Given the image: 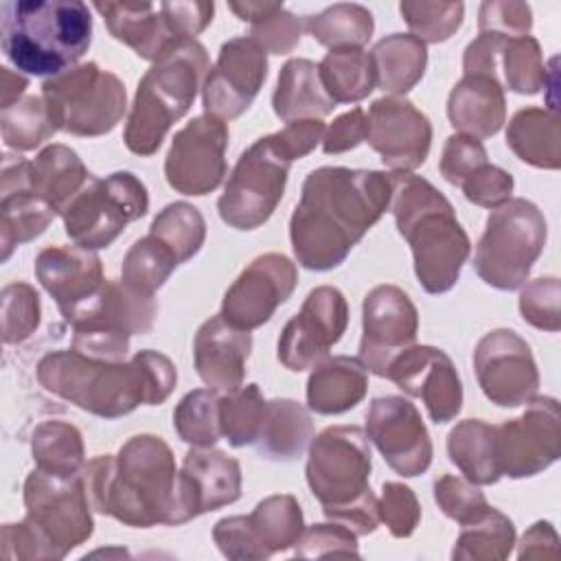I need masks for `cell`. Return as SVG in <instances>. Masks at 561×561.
<instances>
[{
    "label": "cell",
    "instance_id": "obj_11",
    "mask_svg": "<svg viewBox=\"0 0 561 561\" xmlns=\"http://www.w3.org/2000/svg\"><path fill=\"white\" fill-rule=\"evenodd\" d=\"M46 99L61 131L72 136H105L127 110L125 83L99 64H77L75 68L42 83Z\"/></svg>",
    "mask_w": 561,
    "mask_h": 561
},
{
    "label": "cell",
    "instance_id": "obj_43",
    "mask_svg": "<svg viewBox=\"0 0 561 561\" xmlns=\"http://www.w3.org/2000/svg\"><path fill=\"white\" fill-rule=\"evenodd\" d=\"M149 234L164 243L182 265L202 250L206 239V221L193 204L171 202L153 217Z\"/></svg>",
    "mask_w": 561,
    "mask_h": 561
},
{
    "label": "cell",
    "instance_id": "obj_58",
    "mask_svg": "<svg viewBox=\"0 0 561 561\" xmlns=\"http://www.w3.org/2000/svg\"><path fill=\"white\" fill-rule=\"evenodd\" d=\"M213 539L224 557L234 561H259L261 552L248 530L245 515L221 517L213 528Z\"/></svg>",
    "mask_w": 561,
    "mask_h": 561
},
{
    "label": "cell",
    "instance_id": "obj_26",
    "mask_svg": "<svg viewBox=\"0 0 561 561\" xmlns=\"http://www.w3.org/2000/svg\"><path fill=\"white\" fill-rule=\"evenodd\" d=\"M252 351V335L221 318H208L193 340V364L199 379L217 390L232 392L243 386L245 362Z\"/></svg>",
    "mask_w": 561,
    "mask_h": 561
},
{
    "label": "cell",
    "instance_id": "obj_54",
    "mask_svg": "<svg viewBox=\"0 0 561 561\" xmlns=\"http://www.w3.org/2000/svg\"><path fill=\"white\" fill-rule=\"evenodd\" d=\"M296 557H359L357 535L340 524H313L296 541Z\"/></svg>",
    "mask_w": 561,
    "mask_h": 561
},
{
    "label": "cell",
    "instance_id": "obj_8",
    "mask_svg": "<svg viewBox=\"0 0 561 561\" xmlns=\"http://www.w3.org/2000/svg\"><path fill=\"white\" fill-rule=\"evenodd\" d=\"M210 72L206 48L184 37L171 44L138 81L125 125V147L136 156H153L167 131L193 105Z\"/></svg>",
    "mask_w": 561,
    "mask_h": 561
},
{
    "label": "cell",
    "instance_id": "obj_42",
    "mask_svg": "<svg viewBox=\"0 0 561 561\" xmlns=\"http://www.w3.org/2000/svg\"><path fill=\"white\" fill-rule=\"evenodd\" d=\"M2 140L15 151H31L59 131L44 96H24L2 110Z\"/></svg>",
    "mask_w": 561,
    "mask_h": 561
},
{
    "label": "cell",
    "instance_id": "obj_60",
    "mask_svg": "<svg viewBox=\"0 0 561 561\" xmlns=\"http://www.w3.org/2000/svg\"><path fill=\"white\" fill-rule=\"evenodd\" d=\"M162 9L169 18L173 33L178 37H193V39L213 22V13H215V4L202 2V0L162 2Z\"/></svg>",
    "mask_w": 561,
    "mask_h": 561
},
{
    "label": "cell",
    "instance_id": "obj_24",
    "mask_svg": "<svg viewBox=\"0 0 561 561\" xmlns=\"http://www.w3.org/2000/svg\"><path fill=\"white\" fill-rule=\"evenodd\" d=\"M39 285L55 298L61 316L72 322L103 289L105 276L94 250L79 245H50L35 259Z\"/></svg>",
    "mask_w": 561,
    "mask_h": 561
},
{
    "label": "cell",
    "instance_id": "obj_37",
    "mask_svg": "<svg viewBox=\"0 0 561 561\" xmlns=\"http://www.w3.org/2000/svg\"><path fill=\"white\" fill-rule=\"evenodd\" d=\"M245 524L261 552V559L296 546L305 530L300 504L289 493L261 500L254 511L245 515Z\"/></svg>",
    "mask_w": 561,
    "mask_h": 561
},
{
    "label": "cell",
    "instance_id": "obj_13",
    "mask_svg": "<svg viewBox=\"0 0 561 561\" xmlns=\"http://www.w3.org/2000/svg\"><path fill=\"white\" fill-rule=\"evenodd\" d=\"M348 327V305L337 287L320 285L311 289L296 316L280 331L276 355L294 373L318 366L329 357Z\"/></svg>",
    "mask_w": 561,
    "mask_h": 561
},
{
    "label": "cell",
    "instance_id": "obj_59",
    "mask_svg": "<svg viewBox=\"0 0 561 561\" xmlns=\"http://www.w3.org/2000/svg\"><path fill=\"white\" fill-rule=\"evenodd\" d=\"M368 118L362 107H353L346 114H340L322 136V151L324 153H344L355 149L366 140Z\"/></svg>",
    "mask_w": 561,
    "mask_h": 561
},
{
    "label": "cell",
    "instance_id": "obj_14",
    "mask_svg": "<svg viewBox=\"0 0 561 561\" xmlns=\"http://www.w3.org/2000/svg\"><path fill=\"white\" fill-rule=\"evenodd\" d=\"M228 125L226 121L202 114L175 131L164 158V178L182 195L213 193L226 178Z\"/></svg>",
    "mask_w": 561,
    "mask_h": 561
},
{
    "label": "cell",
    "instance_id": "obj_44",
    "mask_svg": "<svg viewBox=\"0 0 561 561\" xmlns=\"http://www.w3.org/2000/svg\"><path fill=\"white\" fill-rule=\"evenodd\" d=\"M178 265L175 254L156 237L147 234L127 250L121 265V280L142 296H153Z\"/></svg>",
    "mask_w": 561,
    "mask_h": 561
},
{
    "label": "cell",
    "instance_id": "obj_34",
    "mask_svg": "<svg viewBox=\"0 0 561 561\" xmlns=\"http://www.w3.org/2000/svg\"><path fill=\"white\" fill-rule=\"evenodd\" d=\"M449 460L473 484H495L500 473L497 462V425L480 419H465L447 434Z\"/></svg>",
    "mask_w": 561,
    "mask_h": 561
},
{
    "label": "cell",
    "instance_id": "obj_4",
    "mask_svg": "<svg viewBox=\"0 0 561 561\" xmlns=\"http://www.w3.org/2000/svg\"><path fill=\"white\" fill-rule=\"evenodd\" d=\"M390 178V208L399 234L412 250L414 274L427 294H445L458 283L471 241L451 202L432 182L410 171H394Z\"/></svg>",
    "mask_w": 561,
    "mask_h": 561
},
{
    "label": "cell",
    "instance_id": "obj_57",
    "mask_svg": "<svg viewBox=\"0 0 561 561\" xmlns=\"http://www.w3.org/2000/svg\"><path fill=\"white\" fill-rule=\"evenodd\" d=\"M513 175L508 171H504L502 167L495 164H482L480 169H476L462 184V195L467 197V202L482 206V208H497L504 202L511 199L513 193Z\"/></svg>",
    "mask_w": 561,
    "mask_h": 561
},
{
    "label": "cell",
    "instance_id": "obj_39",
    "mask_svg": "<svg viewBox=\"0 0 561 561\" xmlns=\"http://www.w3.org/2000/svg\"><path fill=\"white\" fill-rule=\"evenodd\" d=\"M307 33L329 50L364 48L375 31L373 13L364 4L337 2L305 18Z\"/></svg>",
    "mask_w": 561,
    "mask_h": 561
},
{
    "label": "cell",
    "instance_id": "obj_52",
    "mask_svg": "<svg viewBox=\"0 0 561 561\" xmlns=\"http://www.w3.org/2000/svg\"><path fill=\"white\" fill-rule=\"evenodd\" d=\"M379 522H383L392 537H410L421 522V504L410 486L403 482H383L381 497L377 500Z\"/></svg>",
    "mask_w": 561,
    "mask_h": 561
},
{
    "label": "cell",
    "instance_id": "obj_23",
    "mask_svg": "<svg viewBox=\"0 0 561 561\" xmlns=\"http://www.w3.org/2000/svg\"><path fill=\"white\" fill-rule=\"evenodd\" d=\"M241 497V467L215 447H193L178 471V522L186 524L204 513Z\"/></svg>",
    "mask_w": 561,
    "mask_h": 561
},
{
    "label": "cell",
    "instance_id": "obj_38",
    "mask_svg": "<svg viewBox=\"0 0 561 561\" xmlns=\"http://www.w3.org/2000/svg\"><path fill=\"white\" fill-rule=\"evenodd\" d=\"M318 72L335 103H357L377 88L375 61L364 48L329 50L318 64Z\"/></svg>",
    "mask_w": 561,
    "mask_h": 561
},
{
    "label": "cell",
    "instance_id": "obj_61",
    "mask_svg": "<svg viewBox=\"0 0 561 561\" xmlns=\"http://www.w3.org/2000/svg\"><path fill=\"white\" fill-rule=\"evenodd\" d=\"M324 123L320 118H307V121H294L287 123L278 134L280 142L287 147V151L291 153L294 160L305 158L307 153H311L324 136Z\"/></svg>",
    "mask_w": 561,
    "mask_h": 561
},
{
    "label": "cell",
    "instance_id": "obj_48",
    "mask_svg": "<svg viewBox=\"0 0 561 561\" xmlns=\"http://www.w3.org/2000/svg\"><path fill=\"white\" fill-rule=\"evenodd\" d=\"M399 11L416 39L423 44L447 42L462 24L465 4L443 0H403Z\"/></svg>",
    "mask_w": 561,
    "mask_h": 561
},
{
    "label": "cell",
    "instance_id": "obj_32",
    "mask_svg": "<svg viewBox=\"0 0 561 561\" xmlns=\"http://www.w3.org/2000/svg\"><path fill=\"white\" fill-rule=\"evenodd\" d=\"M508 149L526 164L557 171L561 167V127L554 110L524 107L506 127Z\"/></svg>",
    "mask_w": 561,
    "mask_h": 561
},
{
    "label": "cell",
    "instance_id": "obj_7",
    "mask_svg": "<svg viewBox=\"0 0 561 561\" xmlns=\"http://www.w3.org/2000/svg\"><path fill=\"white\" fill-rule=\"evenodd\" d=\"M370 440L359 425H331L309 443L305 478L331 522L355 535H370L379 526L377 497L370 491Z\"/></svg>",
    "mask_w": 561,
    "mask_h": 561
},
{
    "label": "cell",
    "instance_id": "obj_5",
    "mask_svg": "<svg viewBox=\"0 0 561 561\" xmlns=\"http://www.w3.org/2000/svg\"><path fill=\"white\" fill-rule=\"evenodd\" d=\"M92 42L90 7L79 0H9L0 4V44L22 75L57 77L77 66Z\"/></svg>",
    "mask_w": 561,
    "mask_h": 561
},
{
    "label": "cell",
    "instance_id": "obj_41",
    "mask_svg": "<svg viewBox=\"0 0 561 561\" xmlns=\"http://www.w3.org/2000/svg\"><path fill=\"white\" fill-rule=\"evenodd\" d=\"M513 546V522L502 511L486 506L478 517L460 526L451 557L467 561H502L511 554Z\"/></svg>",
    "mask_w": 561,
    "mask_h": 561
},
{
    "label": "cell",
    "instance_id": "obj_15",
    "mask_svg": "<svg viewBox=\"0 0 561 561\" xmlns=\"http://www.w3.org/2000/svg\"><path fill=\"white\" fill-rule=\"evenodd\" d=\"M561 456V414L552 397H533L522 416L497 425L500 473L530 478Z\"/></svg>",
    "mask_w": 561,
    "mask_h": 561
},
{
    "label": "cell",
    "instance_id": "obj_6",
    "mask_svg": "<svg viewBox=\"0 0 561 561\" xmlns=\"http://www.w3.org/2000/svg\"><path fill=\"white\" fill-rule=\"evenodd\" d=\"M24 508L20 524L2 526L4 559L57 561L94 530L81 473L64 478L35 467L24 480Z\"/></svg>",
    "mask_w": 561,
    "mask_h": 561
},
{
    "label": "cell",
    "instance_id": "obj_36",
    "mask_svg": "<svg viewBox=\"0 0 561 561\" xmlns=\"http://www.w3.org/2000/svg\"><path fill=\"white\" fill-rule=\"evenodd\" d=\"M377 88L390 92V96L410 92L425 72L427 48L410 33H392L379 39L373 50Z\"/></svg>",
    "mask_w": 561,
    "mask_h": 561
},
{
    "label": "cell",
    "instance_id": "obj_40",
    "mask_svg": "<svg viewBox=\"0 0 561 561\" xmlns=\"http://www.w3.org/2000/svg\"><path fill=\"white\" fill-rule=\"evenodd\" d=\"M31 454L35 467L50 476H77L85 467L81 432L66 421H44L33 430Z\"/></svg>",
    "mask_w": 561,
    "mask_h": 561
},
{
    "label": "cell",
    "instance_id": "obj_27",
    "mask_svg": "<svg viewBox=\"0 0 561 561\" xmlns=\"http://www.w3.org/2000/svg\"><path fill=\"white\" fill-rule=\"evenodd\" d=\"M92 7L101 13L114 39L151 64L171 44L184 39L173 33L162 2H94Z\"/></svg>",
    "mask_w": 561,
    "mask_h": 561
},
{
    "label": "cell",
    "instance_id": "obj_49",
    "mask_svg": "<svg viewBox=\"0 0 561 561\" xmlns=\"http://www.w3.org/2000/svg\"><path fill=\"white\" fill-rule=\"evenodd\" d=\"M39 294L28 283H9L2 289V340L20 344L39 327Z\"/></svg>",
    "mask_w": 561,
    "mask_h": 561
},
{
    "label": "cell",
    "instance_id": "obj_17",
    "mask_svg": "<svg viewBox=\"0 0 561 561\" xmlns=\"http://www.w3.org/2000/svg\"><path fill=\"white\" fill-rule=\"evenodd\" d=\"M366 436L379 449L392 471L403 478L421 476L432 465V440L416 405L399 394L370 401Z\"/></svg>",
    "mask_w": 561,
    "mask_h": 561
},
{
    "label": "cell",
    "instance_id": "obj_63",
    "mask_svg": "<svg viewBox=\"0 0 561 561\" xmlns=\"http://www.w3.org/2000/svg\"><path fill=\"white\" fill-rule=\"evenodd\" d=\"M283 7V2H230L228 9L241 20V22H250L256 24L261 20H265L267 15H272L274 11H278Z\"/></svg>",
    "mask_w": 561,
    "mask_h": 561
},
{
    "label": "cell",
    "instance_id": "obj_45",
    "mask_svg": "<svg viewBox=\"0 0 561 561\" xmlns=\"http://www.w3.org/2000/svg\"><path fill=\"white\" fill-rule=\"evenodd\" d=\"M265 397L256 383L241 386L219 397V430L232 447L254 445L265 414Z\"/></svg>",
    "mask_w": 561,
    "mask_h": 561
},
{
    "label": "cell",
    "instance_id": "obj_53",
    "mask_svg": "<svg viewBox=\"0 0 561 561\" xmlns=\"http://www.w3.org/2000/svg\"><path fill=\"white\" fill-rule=\"evenodd\" d=\"M533 28V9L517 0H486L478 9V33L497 37H524Z\"/></svg>",
    "mask_w": 561,
    "mask_h": 561
},
{
    "label": "cell",
    "instance_id": "obj_31",
    "mask_svg": "<svg viewBox=\"0 0 561 561\" xmlns=\"http://www.w3.org/2000/svg\"><path fill=\"white\" fill-rule=\"evenodd\" d=\"M274 114L283 123L320 118L331 114L337 103L327 94L318 64L305 57L287 59L278 72V81L272 94Z\"/></svg>",
    "mask_w": 561,
    "mask_h": 561
},
{
    "label": "cell",
    "instance_id": "obj_55",
    "mask_svg": "<svg viewBox=\"0 0 561 561\" xmlns=\"http://www.w3.org/2000/svg\"><path fill=\"white\" fill-rule=\"evenodd\" d=\"M489 162L484 145L467 134H451L445 140L443 156H440V175L454 184L460 186L476 169Z\"/></svg>",
    "mask_w": 561,
    "mask_h": 561
},
{
    "label": "cell",
    "instance_id": "obj_3",
    "mask_svg": "<svg viewBox=\"0 0 561 561\" xmlns=\"http://www.w3.org/2000/svg\"><path fill=\"white\" fill-rule=\"evenodd\" d=\"M96 513L131 528L178 522V469L171 447L153 434L131 436L116 456H96L81 469Z\"/></svg>",
    "mask_w": 561,
    "mask_h": 561
},
{
    "label": "cell",
    "instance_id": "obj_62",
    "mask_svg": "<svg viewBox=\"0 0 561 561\" xmlns=\"http://www.w3.org/2000/svg\"><path fill=\"white\" fill-rule=\"evenodd\" d=\"M559 535L550 522H535L522 537L517 557L519 559H546L557 557Z\"/></svg>",
    "mask_w": 561,
    "mask_h": 561
},
{
    "label": "cell",
    "instance_id": "obj_29",
    "mask_svg": "<svg viewBox=\"0 0 561 561\" xmlns=\"http://www.w3.org/2000/svg\"><path fill=\"white\" fill-rule=\"evenodd\" d=\"M153 296L129 289L123 280H105L99 296L70 322L72 327H99L123 335H142L156 320Z\"/></svg>",
    "mask_w": 561,
    "mask_h": 561
},
{
    "label": "cell",
    "instance_id": "obj_18",
    "mask_svg": "<svg viewBox=\"0 0 561 561\" xmlns=\"http://www.w3.org/2000/svg\"><path fill=\"white\" fill-rule=\"evenodd\" d=\"M267 79V53L252 37H232L221 44L215 66L202 85L206 114L221 121L241 116Z\"/></svg>",
    "mask_w": 561,
    "mask_h": 561
},
{
    "label": "cell",
    "instance_id": "obj_2",
    "mask_svg": "<svg viewBox=\"0 0 561 561\" xmlns=\"http://www.w3.org/2000/svg\"><path fill=\"white\" fill-rule=\"evenodd\" d=\"M37 381L55 397L101 416L118 419L138 405H160L178 383L173 362L151 348L129 362L85 357L72 348L50 351L37 362Z\"/></svg>",
    "mask_w": 561,
    "mask_h": 561
},
{
    "label": "cell",
    "instance_id": "obj_10",
    "mask_svg": "<svg viewBox=\"0 0 561 561\" xmlns=\"http://www.w3.org/2000/svg\"><path fill=\"white\" fill-rule=\"evenodd\" d=\"M291 162L294 158L276 131L254 140L239 156L217 199L221 221L234 230L263 226L283 199Z\"/></svg>",
    "mask_w": 561,
    "mask_h": 561
},
{
    "label": "cell",
    "instance_id": "obj_22",
    "mask_svg": "<svg viewBox=\"0 0 561 561\" xmlns=\"http://www.w3.org/2000/svg\"><path fill=\"white\" fill-rule=\"evenodd\" d=\"M366 142L392 171L421 167L432 145V123L401 96H381L368 107Z\"/></svg>",
    "mask_w": 561,
    "mask_h": 561
},
{
    "label": "cell",
    "instance_id": "obj_33",
    "mask_svg": "<svg viewBox=\"0 0 561 561\" xmlns=\"http://www.w3.org/2000/svg\"><path fill=\"white\" fill-rule=\"evenodd\" d=\"M313 438V421L305 405L294 399H272L265 405L256 449L261 456L289 462L296 460Z\"/></svg>",
    "mask_w": 561,
    "mask_h": 561
},
{
    "label": "cell",
    "instance_id": "obj_1",
    "mask_svg": "<svg viewBox=\"0 0 561 561\" xmlns=\"http://www.w3.org/2000/svg\"><path fill=\"white\" fill-rule=\"evenodd\" d=\"M392 199V178L383 171L320 167L300 191L289 219L296 261L311 272H329L381 219Z\"/></svg>",
    "mask_w": 561,
    "mask_h": 561
},
{
    "label": "cell",
    "instance_id": "obj_12",
    "mask_svg": "<svg viewBox=\"0 0 561 561\" xmlns=\"http://www.w3.org/2000/svg\"><path fill=\"white\" fill-rule=\"evenodd\" d=\"M149 210L147 186L129 171L90 178L59 213L68 239L85 250H101L116 241L127 224Z\"/></svg>",
    "mask_w": 561,
    "mask_h": 561
},
{
    "label": "cell",
    "instance_id": "obj_28",
    "mask_svg": "<svg viewBox=\"0 0 561 561\" xmlns=\"http://www.w3.org/2000/svg\"><path fill=\"white\" fill-rule=\"evenodd\" d=\"M447 118L454 129L473 138H491L506 123L502 81L491 75H465L447 96Z\"/></svg>",
    "mask_w": 561,
    "mask_h": 561
},
{
    "label": "cell",
    "instance_id": "obj_50",
    "mask_svg": "<svg viewBox=\"0 0 561 561\" xmlns=\"http://www.w3.org/2000/svg\"><path fill=\"white\" fill-rule=\"evenodd\" d=\"M519 313L524 322L539 331L557 333L561 329L559 298L561 285L557 276H541L519 287Z\"/></svg>",
    "mask_w": 561,
    "mask_h": 561
},
{
    "label": "cell",
    "instance_id": "obj_46",
    "mask_svg": "<svg viewBox=\"0 0 561 561\" xmlns=\"http://www.w3.org/2000/svg\"><path fill=\"white\" fill-rule=\"evenodd\" d=\"M497 70H502L504 85L517 94L533 96L546 88L548 68L541 46L533 35L504 39L497 55Z\"/></svg>",
    "mask_w": 561,
    "mask_h": 561
},
{
    "label": "cell",
    "instance_id": "obj_25",
    "mask_svg": "<svg viewBox=\"0 0 561 561\" xmlns=\"http://www.w3.org/2000/svg\"><path fill=\"white\" fill-rule=\"evenodd\" d=\"M57 210L42 199L31 182V162L4 156L0 175V245L7 261L15 245L28 243L55 219Z\"/></svg>",
    "mask_w": 561,
    "mask_h": 561
},
{
    "label": "cell",
    "instance_id": "obj_9",
    "mask_svg": "<svg viewBox=\"0 0 561 561\" xmlns=\"http://www.w3.org/2000/svg\"><path fill=\"white\" fill-rule=\"evenodd\" d=\"M548 237L543 213L524 197H511L486 217L476 245L473 270L491 287L519 289L541 256Z\"/></svg>",
    "mask_w": 561,
    "mask_h": 561
},
{
    "label": "cell",
    "instance_id": "obj_19",
    "mask_svg": "<svg viewBox=\"0 0 561 561\" xmlns=\"http://www.w3.org/2000/svg\"><path fill=\"white\" fill-rule=\"evenodd\" d=\"M298 270L278 252L256 256L226 289L221 318L237 329L252 331L272 320L274 311L294 294Z\"/></svg>",
    "mask_w": 561,
    "mask_h": 561
},
{
    "label": "cell",
    "instance_id": "obj_16",
    "mask_svg": "<svg viewBox=\"0 0 561 561\" xmlns=\"http://www.w3.org/2000/svg\"><path fill=\"white\" fill-rule=\"evenodd\" d=\"M473 368L484 397L500 408H517L537 397L539 370L533 351L513 329L484 333L473 351Z\"/></svg>",
    "mask_w": 561,
    "mask_h": 561
},
{
    "label": "cell",
    "instance_id": "obj_47",
    "mask_svg": "<svg viewBox=\"0 0 561 561\" xmlns=\"http://www.w3.org/2000/svg\"><path fill=\"white\" fill-rule=\"evenodd\" d=\"M173 427L191 447H213L221 438L217 390L197 388L186 392L173 410Z\"/></svg>",
    "mask_w": 561,
    "mask_h": 561
},
{
    "label": "cell",
    "instance_id": "obj_51",
    "mask_svg": "<svg viewBox=\"0 0 561 561\" xmlns=\"http://www.w3.org/2000/svg\"><path fill=\"white\" fill-rule=\"evenodd\" d=\"M434 500L438 508L460 526L478 517L486 506L484 493L478 489V484L469 482L467 478L458 476H440L434 482Z\"/></svg>",
    "mask_w": 561,
    "mask_h": 561
},
{
    "label": "cell",
    "instance_id": "obj_35",
    "mask_svg": "<svg viewBox=\"0 0 561 561\" xmlns=\"http://www.w3.org/2000/svg\"><path fill=\"white\" fill-rule=\"evenodd\" d=\"M92 178L77 151L66 145H48L31 162V182L35 193L46 199L57 215Z\"/></svg>",
    "mask_w": 561,
    "mask_h": 561
},
{
    "label": "cell",
    "instance_id": "obj_21",
    "mask_svg": "<svg viewBox=\"0 0 561 561\" xmlns=\"http://www.w3.org/2000/svg\"><path fill=\"white\" fill-rule=\"evenodd\" d=\"M405 394L425 403L434 423H449L462 410V383L451 357L427 344H412L394 355L386 377Z\"/></svg>",
    "mask_w": 561,
    "mask_h": 561
},
{
    "label": "cell",
    "instance_id": "obj_20",
    "mask_svg": "<svg viewBox=\"0 0 561 561\" xmlns=\"http://www.w3.org/2000/svg\"><path fill=\"white\" fill-rule=\"evenodd\" d=\"M419 333V311L397 285L373 287L362 305L359 362L368 373L386 377L394 355L412 346Z\"/></svg>",
    "mask_w": 561,
    "mask_h": 561
},
{
    "label": "cell",
    "instance_id": "obj_64",
    "mask_svg": "<svg viewBox=\"0 0 561 561\" xmlns=\"http://www.w3.org/2000/svg\"><path fill=\"white\" fill-rule=\"evenodd\" d=\"M0 77H2V110L18 103L22 92L28 85V79L22 72H11L9 68H0Z\"/></svg>",
    "mask_w": 561,
    "mask_h": 561
},
{
    "label": "cell",
    "instance_id": "obj_30",
    "mask_svg": "<svg viewBox=\"0 0 561 561\" xmlns=\"http://www.w3.org/2000/svg\"><path fill=\"white\" fill-rule=\"evenodd\" d=\"M368 392V370L359 357L335 355L313 366L307 379V405L316 414H344Z\"/></svg>",
    "mask_w": 561,
    "mask_h": 561
},
{
    "label": "cell",
    "instance_id": "obj_56",
    "mask_svg": "<svg viewBox=\"0 0 561 561\" xmlns=\"http://www.w3.org/2000/svg\"><path fill=\"white\" fill-rule=\"evenodd\" d=\"M250 28H252L250 37L259 42L265 48V53L287 55L298 46L300 35L305 31V20L296 18L285 7H280L265 20L250 24Z\"/></svg>",
    "mask_w": 561,
    "mask_h": 561
}]
</instances>
